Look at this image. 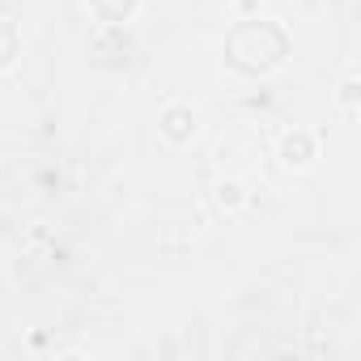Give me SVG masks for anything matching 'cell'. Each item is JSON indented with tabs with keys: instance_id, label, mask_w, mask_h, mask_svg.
Wrapping results in <instances>:
<instances>
[{
	"instance_id": "cell-2",
	"label": "cell",
	"mask_w": 361,
	"mask_h": 361,
	"mask_svg": "<svg viewBox=\"0 0 361 361\" xmlns=\"http://www.w3.org/2000/svg\"><path fill=\"white\" fill-rule=\"evenodd\" d=\"M281 153H285V166H306L310 161V153H314V145H310V136H289L285 145H281Z\"/></svg>"
},
{
	"instance_id": "cell-5",
	"label": "cell",
	"mask_w": 361,
	"mask_h": 361,
	"mask_svg": "<svg viewBox=\"0 0 361 361\" xmlns=\"http://www.w3.org/2000/svg\"><path fill=\"white\" fill-rule=\"evenodd\" d=\"M13 56H18V35H13L9 22H0V68H9Z\"/></svg>"
},
{
	"instance_id": "cell-4",
	"label": "cell",
	"mask_w": 361,
	"mask_h": 361,
	"mask_svg": "<svg viewBox=\"0 0 361 361\" xmlns=\"http://www.w3.org/2000/svg\"><path fill=\"white\" fill-rule=\"evenodd\" d=\"M90 5H94L106 22H123V18L136 9V0H90Z\"/></svg>"
},
{
	"instance_id": "cell-1",
	"label": "cell",
	"mask_w": 361,
	"mask_h": 361,
	"mask_svg": "<svg viewBox=\"0 0 361 361\" xmlns=\"http://www.w3.org/2000/svg\"><path fill=\"white\" fill-rule=\"evenodd\" d=\"M276 26H268V22H247V35L255 39L251 47H238V43H230V60L238 64V68H247V73H264V68H272V64H281V56H285V43H268L264 47V39L272 35Z\"/></svg>"
},
{
	"instance_id": "cell-3",
	"label": "cell",
	"mask_w": 361,
	"mask_h": 361,
	"mask_svg": "<svg viewBox=\"0 0 361 361\" xmlns=\"http://www.w3.org/2000/svg\"><path fill=\"white\" fill-rule=\"evenodd\" d=\"M166 136L170 140H188L192 136V111H183V106L166 111Z\"/></svg>"
}]
</instances>
